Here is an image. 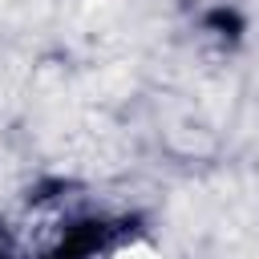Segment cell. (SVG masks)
<instances>
[{
	"label": "cell",
	"mask_w": 259,
	"mask_h": 259,
	"mask_svg": "<svg viewBox=\"0 0 259 259\" xmlns=\"http://www.w3.org/2000/svg\"><path fill=\"white\" fill-rule=\"evenodd\" d=\"M113 259H166L154 243H146V239H134V243H125V247H117L113 251Z\"/></svg>",
	"instance_id": "obj_1"
}]
</instances>
